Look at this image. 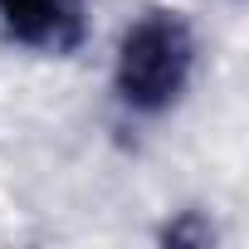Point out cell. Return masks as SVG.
Masks as SVG:
<instances>
[{"label":"cell","instance_id":"cell-1","mask_svg":"<svg viewBox=\"0 0 249 249\" xmlns=\"http://www.w3.org/2000/svg\"><path fill=\"white\" fill-rule=\"evenodd\" d=\"M196 64H200L196 25L171 5L142 10L112 49V98L132 117H166L191 93Z\"/></svg>","mask_w":249,"mask_h":249},{"label":"cell","instance_id":"cell-2","mask_svg":"<svg viewBox=\"0 0 249 249\" xmlns=\"http://www.w3.org/2000/svg\"><path fill=\"white\" fill-rule=\"evenodd\" d=\"M0 35L15 49L69 59L88 39V0H0Z\"/></svg>","mask_w":249,"mask_h":249},{"label":"cell","instance_id":"cell-3","mask_svg":"<svg viewBox=\"0 0 249 249\" xmlns=\"http://www.w3.org/2000/svg\"><path fill=\"white\" fill-rule=\"evenodd\" d=\"M161 239H166V244H186V249H210V244H215V225L200 220V210H181L176 220H166Z\"/></svg>","mask_w":249,"mask_h":249}]
</instances>
